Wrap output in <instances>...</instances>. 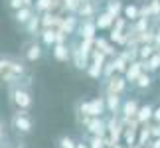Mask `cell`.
Listing matches in <instances>:
<instances>
[{
	"label": "cell",
	"instance_id": "cell-13",
	"mask_svg": "<svg viewBox=\"0 0 160 148\" xmlns=\"http://www.w3.org/2000/svg\"><path fill=\"white\" fill-rule=\"evenodd\" d=\"M142 73H144V63H142V61H132V63L128 65L127 73H125V79L131 85H134V83H137V79L142 75Z\"/></svg>",
	"mask_w": 160,
	"mask_h": 148
},
{
	"label": "cell",
	"instance_id": "cell-39",
	"mask_svg": "<svg viewBox=\"0 0 160 148\" xmlns=\"http://www.w3.org/2000/svg\"><path fill=\"white\" fill-rule=\"evenodd\" d=\"M65 38H67V36H65L63 32H59V30H58V38H55V46H58V44H65Z\"/></svg>",
	"mask_w": 160,
	"mask_h": 148
},
{
	"label": "cell",
	"instance_id": "cell-17",
	"mask_svg": "<svg viewBox=\"0 0 160 148\" xmlns=\"http://www.w3.org/2000/svg\"><path fill=\"white\" fill-rule=\"evenodd\" d=\"M95 24H97V30H113L115 26V18L109 14V12H99L95 18Z\"/></svg>",
	"mask_w": 160,
	"mask_h": 148
},
{
	"label": "cell",
	"instance_id": "cell-45",
	"mask_svg": "<svg viewBox=\"0 0 160 148\" xmlns=\"http://www.w3.org/2000/svg\"><path fill=\"white\" fill-rule=\"evenodd\" d=\"M142 148H150V144H148V146H142Z\"/></svg>",
	"mask_w": 160,
	"mask_h": 148
},
{
	"label": "cell",
	"instance_id": "cell-21",
	"mask_svg": "<svg viewBox=\"0 0 160 148\" xmlns=\"http://www.w3.org/2000/svg\"><path fill=\"white\" fill-rule=\"evenodd\" d=\"M36 14V10L34 8H30V6H24L22 10H18V12H14V20L18 22V24H22V26H26V24L32 20V16Z\"/></svg>",
	"mask_w": 160,
	"mask_h": 148
},
{
	"label": "cell",
	"instance_id": "cell-32",
	"mask_svg": "<svg viewBox=\"0 0 160 148\" xmlns=\"http://www.w3.org/2000/svg\"><path fill=\"white\" fill-rule=\"evenodd\" d=\"M58 148H77V140L73 136H69V134H63L58 140Z\"/></svg>",
	"mask_w": 160,
	"mask_h": 148
},
{
	"label": "cell",
	"instance_id": "cell-2",
	"mask_svg": "<svg viewBox=\"0 0 160 148\" xmlns=\"http://www.w3.org/2000/svg\"><path fill=\"white\" fill-rule=\"evenodd\" d=\"M107 113V103L105 97H95L91 101H83L77 105V116L79 121L83 119H99Z\"/></svg>",
	"mask_w": 160,
	"mask_h": 148
},
{
	"label": "cell",
	"instance_id": "cell-16",
	"mask_svg": "<svg viewBox=\"0 0 160 148\" xmlns=\"http://www.w3.org/2000/svg\"><path fill=\"white\" fill-rule=\"evenodd\" d=\"M79 20H95L97 18V4L95 2H85L81 4V8L77 12Z\"/></svg>",
	"mask_w": 160,
	"mask_h": 148
},
{
	"label": "cell",
	"instance_id": "cell-20",
	"mask_svg": "<svg viewBox=\"0 0 160 148\" xmlns=\"http://www.w3.org/2000/svg\"><path fill=\"white\" fill-rule=\"evenodd\" d=\"M55 38H58V30L55 28H46V30L40 32L42 46H46V47H53L55 46Z\"/></svg>",
	"mask_w": 160,
	"mask_h": 148
},
{
	"label": "cell",
	"instance_id": "cell-1",
	"mask_svg": "<svg viewBox=\"0 0 160 148\" xmlns=\"http://www.w3.org/2000/svg\"><path fill=\"white\" fill-rule=\"evenodd\" d=\"M26 77L28 67L22 59L14 55H0V83L14 87V85H22Z\"/></svg>",
	"mask_w": 160,
	"mask_h": 148
},
{
	"label": "cell",
	"instance_id": "cell-28",
	"mask_svg": "<svg viewBox=\"0 0 160 148\" xmlns=\"http://www.w3.org/2000/svg\"><path fill=\"white\" fill-rule=\"evenodd\" d=\"M142 63H144V71L146 73H150V75H152V73H156L160 69V55H158V52L152 55L148 61H142Z\"/></svg>",
	"mask_w": 160,
	"mask_h": 148
},
{
	"label": "cell",
	"instance_id": "cell-37",
	"mask_svg": "<svg viewBox=\"0 0 160 148\" xmlns=\"http://www.w3.org/2000/svg\"><path fill=\"white\" fill-rule=\"evenodd\" d=\"M150 132H152V140H154V138H160V125H158V122L150 125Z\"/></svg>",
	"mask_w": 160,
	"mask_h": 148
},
{
	"label": "cell",
	"instance_id": "cell-42",
	"mask_svg": "<svg viewBox=\"0 0 160 148\" xmlns=\"http://www.w3.org/2000/svg\"><path fill=\"white\" fill-rule=\"evenodd\" d=\"M150 148H160V138H154L150 142Z\"/></svg>",
	"mask_w": 160,
	"mask_h": 148
},
{
	"label": "cell",
	"instance_id": "cell-5",
	"mask_svg": "<svg viewBox=\"0 0 160 148\" xmlns=\"http://www.w3.org/2000/svg\"><path fill=\"white\" fill-rule=\"evenodd\" d=\"M10 122H12V128H16L20 134H30L32 132V126H34V121H32L28 111H16L12 115Z\"/></svg>",
	"mask_w": 160,
	"mask_h": 148
},
{
	"label": "cell",
	"instance_id": "cell-10",
	"mask_svg": "<svg viewBox=\"0 0 160 148\" xmlns=\"http://www.w3.org/2000/svg\"><path fill=\"white\" fill-rule=\"evenodd\" d=\"M79 40H95L97 38V24L95 20H81L77 28Z\"/></svg>",
	"mask_w": 160,
	"mask_h": 148
},
{
	"label": "cell",
	"instance_id": "cell-38",
	"mask_svg": "<svg viewBox=\"0 0 160 148\" xmlns=\"http://www.w3.org/2000/svg\"><path fill=\"white\" fill-rule=\"evenodd\" d=\"M4 142H6V132H4V125H2V121H0V148H2Z\"/></svg>",
	"mask_w": 160,
	"mask_h": 148
},
{
	"label": "cell",
	"instance_id": "cell-33",
	"mask_svg": "<svg viewBox=\"0 0 160 148\" xmlns=\"http://www.w3.org/2000/svg\"><path fill=\"white\" fill-rule=\"evenodd\" d=\"M85 142L89 144V148H107V136H89Z\"/></svg>",
	"mask_w": 160,
	"mask_h": 148
},
{
	"label": "cell",
	"instance_id": "cell-24",
	"mask_svg": "<svg viewBox=\"0 0 160 148\" xmlns=\"http://www.w3.org/2000/svg\"><path fill=\"white\" fill-rule=\"evenodd\" d=\"M122 10H125V6H122L121 0H107L105 4V12H109L113 18H119L122 14Z\"/></svg>",
	"mask_w": 160,
	"mask_h": 148
},
{
	"label": "cell",
	"instance_id": "cell-46",
	"mask_svg": "<svg viewBox=\"0 0 160 148\" xmlns=\"http://www.w3.org/2000/svg\"><path fill=\"white\" fill-rule=\"evenodd\" d=\"M93 2H95V4H97V0H93Z\"/></svg>",
	"mask_w": 160,
	"mask_h": 148
},
{
	"label": "cell",
	"instance_id": "cell-4",
	"mask_svg": "<svg viewBox=\"0 0 160 148\" xmlns=\"http://www.w3.org/2000/svg\"><path fill=\"white\" fill-rule=\"evenodd\" d=\"M128 87V81L125 75H113L111 79H103V93L105 95H122Z\"/></svg>",
	"mask_w": 160,
	"mask_h": 148
},
{
	"label": "cell",
	"instance_id": "cell-14",
	"mask_svg": "<svg viewBox=\"0 0 160 148\" xmlns=\"http://www.w3.org/2000/svg\"><path fill=\"white\" fill-rule=\"evenodd\" d=\"M52 55L55 61H61V63H65V61H71V47L67 44H58L52 47Z\"/></svg>",
	"mask_w": 160,
	"mask_h": 148
},
{
	"label": "cell",
	"instance_id": "cell-6",
	"mask_svg": "<svg viewBox=\"0 0 160 148\" xmlns=\"http://www.w3.org/2000/svg\"><path fill=\"white\" fill-rule=\"evenodd\" d=\"M71 47V63L77 71H87V67L91 65V55L85 53L81 47H79V42H73L69 44Z\"/></svg>",
	"mask_w": 160,
	"mask_h": 148
},
{
	"label": "cell",
	"instance_id": "cell-47",
	"mask_svg": "<svg viewBox=\"0 0 160 148\" xmlns=\"http://www.w3.org/2000/svg\"><path fill=\"white\" fill-rule=\"evenodd\" d=\"M158 55H160V49H158Z\"/></svg>",
	"mask_w": 160,
	"mask_h": 148
},
{
	"label": "cell",
	"instance_id": "cell-30",
	"mask_svg": "<svg viewBox=\"0 0 160 148\" xmlns=\"http://www.w3.org/2000/svg\"><path fill=\"white\" fill-rule=\"evenodd\" d=\"M109 61V57L103 52H99V49H93V53H91V63L99 65V67H105V63Z\"/></svg>",
	"mask_w": 160,
	"mask_h": 148
},
{
	"label": "cell",
	"instance_id": "cell-40",
	"mask_svg": "<svg viewBox=\"0 0 160 148\" xmlns=\"http://www.w3.org/2000/svg\"><path fill=\"white\" fill-rule=\"evenodd\" d=\"M154 47H156V52L160 49V28L156 30V36H154Z\"/></svg>",
	"mask_w": 160,
	"mask_h": 148
},
{
	"label": "cell",
	"instance_id": "cell-3",
	"mask_svg": "<svg viewBox=\"0 0 160 148\" xmlns=\"http://www.w3.org/2000/svg\"><path fill=\"white\" fill-rule=\"evenodd\" d=\"M8 95H10V103L14 105L16 111H30V107H32V103H34L30 89L22 87V85H14V87H10Z\"/></svg>",
	"mask_w": 160,
	"mask_h": 148
},
{
	"label": "cell",
	"instance_id": "cell-15",
	"mask_svg": "<svg viewBox=\"0 0 160 148\" xmlns=\"http://www.w3.org/2000/svg\"><path fill=\"white\" fill-rule=\"evenodd\" d=\"M40 16H42V30H46V28L58 30L61 26V20H63V16L55 14V12H46V14H40Z\"/></svg>",
	"mask_w": 160,
	"mask_h": 148
},
{
	"label": "cell",
	"instance_id": "cell-23",
	"mask_svg": "<svg viewBox=\"0 0 160 148\" xmlns=\"http://www.w3.org/2000/svg\"><path fill=\"white\" fill-rule=\"evenodd\" d=\"M122 18H127L131 24H134L140 18V6H137V4H127L125 10H122Z\"/></svg>",
	"mask_w": 160,
	"mask_h": 148
},
{
	"label": "cell",
	"instance_id": "cell-12",
	"mask_svg": "<svg viewBox=\"0 0 160 148\" xmlns=\"http://www.w3.org/2000/svg\"><path fill=\"white\" fill-rule=\"evenodd\" d=\"M105 103H107V113H111V116H121V109L125 103L121 95H105Z\"/></svg>",
	"mask_w": 160,
	"mask_h": 148
},
{
	"label": "cell",
	"instance_id": "cell-43",
	"mask_svg": "<svg viewBox=\"0 0 160 148\" xmlns=\"http://www.w3.org/2000/svg\"><path fill=\"white\" fill-rule=\"evenodd\" d=\"M77 148H89V144L85 142V140H79V142H77Z\"/></svg>",
	"mask_w": 160,
	"mask_h": 148
},
{
	"label": "cell",
	"instance_id": "cell-7",
	"mask_svg": "<svg viewBox=\"0 0 160 148\" xmlns=\"http://www.w3.org/2000/svg\"><path fill=\"white\" fill-rule=\"evenodd\" d=\"M83 126H85V132L89 136H107V121L105 119H83Z\"/></svg>",
	"mask_w": 160,
	"mask_h": 148
},
{
	"label": "cell",
	"instance_id": "cell-9",
	"mask_svg": "<svg viewBox=\"0 0 160 148\" xmlns=\"http://www.w3.org/2000/svg\"><path fill=\"white\" fill-rule=\"evenodd\" d=\"M138 109H140V105L137 103V99H125V103H122V109H121V121L127 122V121L137 119Z\"/></svg>",
	"mask_w": 160,
	"mask_h": 148
},
{
	"label": "cell",
	"instance_id": "cell-25",
	"mask_svg": "<svg viewBox=\"0 0 160 148\" xmlns=\"http://www.w3.org/2000/svg\"><path fill=\"white\" fill-rule=\"evenodd\" d=\"M152 142V132H150V125H142L138 131V140L137 144L138 146H148Z\"/></svg>",
	"mask_w": 160,
	"mask_h": 148
},
{
	"label": "cell",
	"instance_id": "cell-36",
	"mask_svg": "<svg viewBox=\"0 0 160 148\" xmlns=\"http://www.w3.org/2000/svg\"><path fill=\"white\" fill-rule=\"evenodd\" d=\"M148 8H150V16L152 18H160V0H150Z\"/></svg>",
	"mask_w": 160,
	"mask_h": 148
},
{
	"label": "cell",
	"instance_id": "cell-41",
	"mask_svg": "<svg viewBox=\"0 0 160 148\" xmlns=\"http://www.w3.org/2000/svg\"><path fill=\"white\" fill-rule=\"evenodd\" d=\"M154 122H158V125H160V105H158V107H154Z\"/></svg>",
	"mask_w": 160,
	"mask_h": 148
},
{
	"label": "cell",
	"instance_id": "cell-18",
	"mask_svg": "<svg viewBox=\"0 0 160 148\" xmlns=\"http://www.w3.org/2000/svg\"><path fill=\"white\" fill-rule=\"evenodd\" d=\"M137 121L138 125H148L150 121H154V107L152 105H142V107L138 109V115H137Z\"/></svg>",
	"mask_w": 160,
	"mask_h": 148
},
{
	"label": "cell",
	"instance_id": "cell-31",
	"mask_svg": "<svg viewBox=\"0 0 160 148\" xmlns=\"http://www.w3.org/2000/svg\"><path fill=\"white\" fill-rule=\"evenodd\" d=\"M150 85H152V75H150V73H142V75H140L138 79H137V83H134V87H137V89H148L150 87Z\"/></svg>",
	"mask_w": 160,
	"mask_h": 148
},
{
	"label": "cell",
	"instance_id": "cell-44",
	"mask_svg": "<svg viewBox=\"0 0 160 148\" xmlns=\"http://www.w3.org/2000/svg\"><path fill=\"white\" fill-rule=\"evenodd\" d=\"M128 148H142V146H138V144H134V146H128Z\"/></svg>",
	"mask_w": 160,
	"mask_h": 148
},
{
	"label": "cell",
	"instance_id": "cell-35",
	"mask_svg": "<svg viewBox=\"0 0 160 148\" xmlns=\"http://www.w3.org/2000/svg\"><path fill=\"white\" fill-rule=\"evenodd\" d=\"M87 75L91 77V79H101L103 77V67H99V65H95V63H91L89 67H87Z\"/></svg>",
	"mask_w": 160,
	"mask_h": 148
},
{
	"label": "cell",
	"instance_id": "cell-11",
	"mask_svg": "<svg viewBox=\"0 0 160 148\" xmlns=\"http://www.w3.org/2000/svg\"><path fill=\"white\" fill-rule=\"evenodd\" d=\"M79 18L75 14H69V16H63V20H61V26L58 28L59 32H63L65 36L69 34H77V28H79Z\"/></svg>",
	"mask_w": 160,
	"mask_h": 148
},
{
	"label": "cell",
	"instance_id": "cell-26",
	"mask_svg": "<svg viewBox=\"0 0 160 148\" xmlns=\"http://www.w3.org/2000/svg\"><path fill=\"white\" fill-rule=\"evenodd\" d=\"M113 61H115L117 73H119V75H125V73H127V69H128V65H131V61L127 59L125 52H119V55H117V57H115Z\"/></svg>",
	"mask_w": 160,
	"mask_h": 148
},
{
	"label": "cell",
	"instance_id": "cell-34",
	"mask_svg": "<svg viewBox=\"0 0 160 148\" xmlns=\"http://www.w3.org/2000/svg\"><path fill=\"white\" fill-rule=\"evenodd\" d=\"M113 75H117V67H115V61L109 59L105 67H103V79H111Z\"/></svg>",
	"mask_w": 160,
	"mask_h": 148
},
{
	"label": "cell",
	"instance_id": "cell-8",
	"mask_svg": "<svg viewBox=\"0 0 160 148\" xmlns=\"http://www.w3.org/2000/svg\"><path fill=\"white\" fill-rule=\"evenodd\" d=\"M42 55H44V46L40 44V42H28L26 46H24V59L28 61V63H34V61H40Z\"/></svg>",
	"mask_w": 160,
	"mask_h": 148
},
{
	"label": "cell",
	"instance_id": "cell-29",
	"mask_svg": "<svg viewBox=\"0 0 160 148\" xmlns=\"http://www.w3.org/2000/svg\"><path fill=\"white\" fill-rule=\"evenodd\" d=\"M61 2H63V10L67 14H75L77 16L79 8H81V0H61Z\"/></svg>",
	"mask_w": 160,
	"mask_h": 148
},
{
	"label": "cell",
	"instance_id": "cell-27",
	"mask_svg": "<svg viewBox=\"0 0 160 148\" xmlns=\"http://www.w3.org/2000/svg\"><path fill=\"white\" fill-rule=\"evenodd\" d=\"M154 53H156V47L152 46V44L138 46V61H148Z\"/></svg>",
	"mask_w": 160,
	"mask_h": 148
},
{
	"label": "cell",
	"instance_id": "cell-19",
	"mask_svg": "<svg viewBox=\"0 0 160 148\" xmlns=\"http://www.w3.org/2000/svg\"><path fill=\"white\" fill-rule=\"evenodd\" d=\"M24 30H26V34L32 36V38H34V36H40V32H42V16L40 14H34L32 20L24 26Z\"/></svg>",
	"mask_w": 160,
	"mask_h": 148
},
{
	"label": "cell",
	"instance_id": "cell-22",
	"mask_svg": "<svg viewBox=\"0 0 160 148\" xmlns=\"http://www.w3.org/2000/svg\"><path fill=\"white\" fill-rule=\"evenodd\" d=\"M109 42L117 47H122V46H128V36L127 32H119V30H111L109 34Z\"/></svg>",
	"mask_w": 160,
	"mask_h": 148
}]
</instances>
